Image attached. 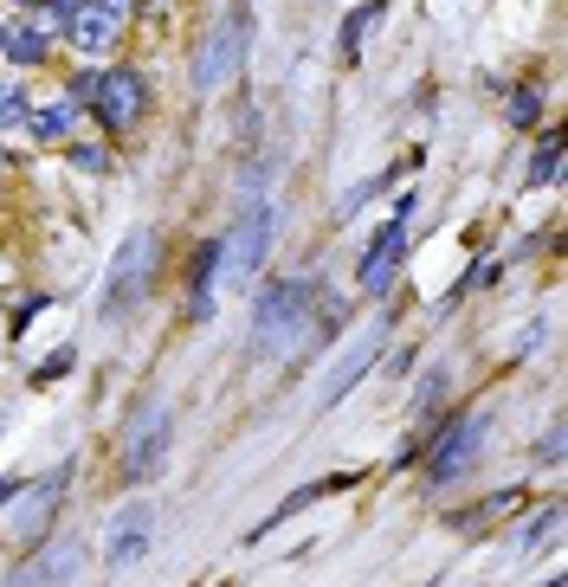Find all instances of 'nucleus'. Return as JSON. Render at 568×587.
<instances>
[{
  "label": "nucleus",
  "mask_w": 568,
  "mask_h": 587,
  "mask_svg": "<svg viewBox=\"0 0 568 587\" xmlns=\"http://www.w3.org/2000/svg\"><path fill=\"white\" fill-rule=\"evenodd\" d=\"M59 484H65V477H45V484H39V504L20 516V529H27V536H39V523L52 516V497H59Z\"/></svg>",
  "instance_id": "obj_16"
},
{
  "label": "nucleus",
  "mask_w": 568,
  "mask_h": 587,
  "mask_svg": "<svg viewBox=\"0 0 568 587\" xmlns=\"http://www.w3.org/2000/svg\"><path fill=\"white\" fill-rule=\"evenodd\" d=\"M239 45H246V0L227 13V27H214L207 45L194 52V91H220L233 78V65H239Z\"/></svg>",
  "instance_id": "obj_5"
},
{
  "label": "nucleus",
  "mask_w": 568,
  "mask_h": 587,
  "mask_svg": "<svg viewBox=\"0 0 568 587\" xmlns=\"http://www.w3.org/2000/svg\"><path fill=\"white\" fill-rule=\"evenodd\" d=\"M440 394H446V368H433V374L420 381V406H433V401H440Z\"/></svg>",
  "instance_id": "obj_22"
},
{
  "label": "nucleus",
  "mask_w": 568,
  "mask_h": 587,
  "mask_svg": "<svg viewBox=\"0 0 568 587\" xmlns=\"http://www.w3.org/2000/svg\"><path fill=\"white\" fill-rule=\"evenodd\" d=\"M149 523H155L149 504H130V511L116 516V523H111V568L143 562V549H149Z\"/></svg>",
  "instance_id": "obj_11"
},
{
  "label": "nucleus",
  "mask_w": 568,
  "mask_h": 587,
  "mask_svg": "<svg viewBox=\"0 0 568 587\" xmlns=\"http://www.w3.org/2000/svg\"><path fill=\"white\" fill-rule=\"evenodd\" d=\"M78 562H84V543H52V549L33 555L20 575H7L0 587H65L78 575Z\"/></svg>",
  "instance_id": "obj_10"
},
{
  "label": "nucleus",
  "mask_w": 568,
  "mask_h": 587,
  "mask_svg": "<svg viewBox=\"0 0 568 587\" xmlns=\"http://www.w3.org/2000/svg\"><path fill=\"white\" fill-rule=\"evenodd\" d=\"M91 104H97V116H104V130H111V136H123V130H136V123H143V111H149V84H143L136 72H104V78H97V97H91Z\"/></svg>",
  "instance_id": "obj_7"
},
{
  "label": "nucleus",
  "mask_w": 568,
  "mask_h": 587,
  "mask_svg": "<svg viewBox=\"0 0 568 587\" xmlns=\"http://www.w3.org/2000/svg\"><path fill=\"white\" fill-rule=\"evenodd\" d=\"M556 162H562V136H543V148H536V162H530V182L543 187L556 175Z\"/></svg>",
  "instance_id": "obj_18"
},
{
  "label": "nucleus",
  "mask_w": 568,
  "mask_h": 587,
  "mask_svg": "<svg viewBox=\"0 0 568 587\" xmlns=\"http://www.w3.org/2000/svg\"><path fill=\"white\" fill-rule=\"evenodd\" d=\"M485 433H492V413H465V420H453L440 440H433V459H426V477L433 484H446V477H458L472 459H478V445H485Z\"/></svg>",
  "instance_id": "obj_6"
},
{
  "label": "nucleus",
  "mask_w": 568,
  "mask_h": 587,
  "mask_svg": "<svg viewBox=\"0 0 568 587\" xmlns=\"http://www.w3.org/2000/svg\"><path fill=\"white\" fill-rule=\"evenodd\" d=\"M407 214H414V194H407V200H401V214L369 239V253H362V265H355V278H362V291H369V297L388 291V285H394V271H401V258H407Z\"/></svg>",
  "instance_id": "obj_4"
},
{
  "label": "nucleus",
  "mask_w": 568,
  "mask_h": 587,
  "mask_svg": "<svg viewBox=\"0 0 568 587\" xmlns=\"http://www.w3.org/2000/svg\"><path fill=\"white\" fill-rule=\"evenodd\" d=\"M556 516H562V511H556V504H543V511H536V523H530V529H524V536H517V543H524V549H536V543H543V536L556 529Z\"/></svg>",
  "instance_id": "obj_20"
},
{
  "label": "nucleus",
  "mask_w": 568,
  "mask_h": 587,
  "mask_svg": "<svg viewBox=\"0 0 568 587\" xmlns=\"http://www.w3.org/2000/svg\"><path fill=\"white\" fill-rule=\"evenodd\" d=\"M375 13H381V0H369L362 13H349V27H342V52H362V33L375 27Z\"/></svg>",
  "instance_id": "obj_17"
},
{
  "label": "nucleus",
  "mask_w": 568,
  "mask_h": 587,
  "mask_svg": "<svg viewBox=\"0 0 568 587\" xmlns=\"http://www.w3.org/2000/svg\"><path fill=\"white\" fill-rule=\"evenodd\" d=\"M266 246H271V200H246V214L220 239V271L227 278H252L266 265Z\"/></svg>",
  "instance_id": "obj_3"
},
{
  "label": "nucleus",
  "mask_w": 568,
  "mask_h": 587,
  "mask_svg": "<svg viewBox=\"0 0 568 587\" xmlns=\"http://www.w3.org/2000/svg\"><path fill=\"white\" fill-rule=\"evenodd\" d=\"M27 123H33L39 143H65V136H72V123H78V104H72V97H59V104H45V111L27 116Z\"/></svg>",
  "instance_id": "obj_14"
},
{
  "label": "nucleus",
  "mask_w": 568,
  "mask_h": 587,
  "mask_svg": "<svg viewBox=\"0 0 568 587\" xmlns=\"http://www.w3.org/2000/svg\"><path fill=\"white\" fill-rule=\"evenodd\" d=\"M303 323H310V291H303L298 278L266 285L259 303H252V356H285L303 336Z\"/></svg>",
  "instance_id": "obj_1"
},
{
  "label": "nucleus",
  "mask_w": 568,
  "mask_h": 587,
  "mask_svg": "<svg viewBox=\"0 0 568 587\" xmlns=\"http://www.w3.org/2000/svg\"><path fill=\"white\" fill-rule=\"evenodd\" d=\"M536 459H543V465H556V459H562V426H549V440H543Z\"/></svg>",
  "instance_id": "obj_25"
},
{
  "label": "nucleus",
  "mask_w": 568,
  "mask_h": 587,
  "mask_svg": "<svg viewBox=\"0 0 568 587\" xmlns=\"http://www.w3.org/2000/svg\"><path fill=\"white\" fill-rule=\"evenodd\" d=\"M214 278H220V239H207L200 258H194V278H188V317H207L214 310Z\"/></svg>",
  "instance_id": "obj_13"
},
{
  "label": "nucleus",
  "mask_w": 568,
  "mask_h": 587,
  "mask_svg": "<svg viewBox=\"0 0 568 587\" xmlns=\"http://www.w3.org/2000/svg\"><path fill=\"white\" fill-rule=\"evenodd\" d=\"M0 52L20 59V65H39V59H45V45H39L33 27H0Z\"/></svg>",
  "instance_id": "obj_15"
},
{
  "label": "nucleus",
  "mask_w": 568,
  "mask_h": 587,
  "mask_svg": "<svg viewBox=\"0 0 568 587\" xmlns=\"http://www.w3.org/2000/svg\"><path fill=\"white\" fill-rule=\"evenodd\" d=\"M168 406H143L136 413V426H130V440H123V477L130 484H143V477L162 465V452H168Z\"/></svg>",
  "instance_id": "obj_8"
},
{
  "label": "nucleus",
  "mask_w": 568,
  "mask_h": 587,
  "mask_svg": "<svg viewBox=\"0 0 568 587\" xmlns=\"http://www.w3.org/2000/svg\"><path fill=\"white\" fill-rule=\"evenodd\" d=\"M27 97H20V91H0V130H13V123H27Z\"/></svg>",
  "instance_id": "obj_21"
},
{
  "label": "nucleus",
  "mask_w": 568,
  "mask_h": 587,
  "mask_svg": "<svg viewBox=\"0 0 568 587\" xmlns=\"http://www.w3.org/2000/svg\"><path fill=\"white\" fill-rule=\"evenodd\" d=\"M155 285V233L149 226H136L111 258V285H104V317L123 323V317H136L143 310V297Z\"/></svg>",
  "instance_id": "obj_2"
},
{
  "label": "nucleus",
  "mask_w": 568,
  "mask_h": 587,
  "mask_svg": "<svg viewBox=\"0 0 568 587\" xmlns=\"http://www.w3.org/2000/svg\"><path fill=\"white\" fill-rule=\"evenodd\" d=\"M59 27H65V39H72L78 52H111L116 33H123V13L116 7H97V0H78V7L59 13Z\"/></svg>",
  "instance_id": "obj_9"
},
{
  "label": "nucleus",
  "mask_w": 568,
  "mask_h": 587,
  "mask_svg": "<svg viewBox=\"0 0 568 587\" xmlns=\"http://www.w3.org/2000/svg\"><path fill=\"white\" fill-rule=\"evenodd\" d=\"M504 111H510V123H536L543 104H536V91H510V97H504Z\"/></svg>",
  "instance_id": "obj_19"
},
{
  "label": "nucleus",
  "mask_w": 568,
  "mask_h": 587,
  "mask_svg": "<svg viewBox=\"0 0 568 587\" xmlns=\"http://www.w3.org/2000/svg\"><path fill=\"white\" fill-rule=\"evenodd\" d=\"M375 356H381V330H369L362 342H355V349H349V356H342L337 368H330V381H323V401H317V406H337L342 394H349V388H355V381L369 374V362H375Z\"/></svg>",
  "instance_id": "obj_12"
},
{
  "label": "nucleus",
  "mask_w": 568,
  "mask_h": 587,
  "mask_svg": "<svg viewBox=\"0 0 568 587\" xmlns=\"http://www.w3.org/2000/svg\"><path fill=\"white\" fill-rule=\"evenodd\" d=\"M97 78L104 72H78L72 78V104H91V97H97Z\"/></svg>",
  "instance_id": "obj_23"
},
{
  "label": "nucleus",
  "mask_w": 568,
  "mask_h": 587,
  "mask_svg": "<svg viewBox=\"0 0 568 587\" xmlns=\"http://www.w3.org/2000/svg\"><path fill=\"white\" fill-rule=\"evenodd\" d=\"M72 162H78V168H91V175H97V168H111V155H104V148H72Z\"/></svg>",
  "instance_id": "obj_24"
}]
</instances>
